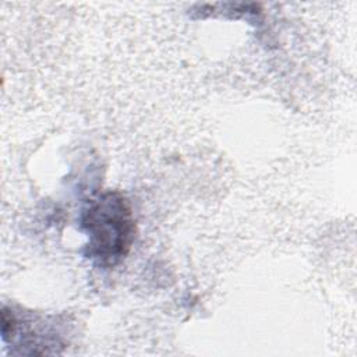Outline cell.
Returning <instances> with one entry per match:
<instances>
[{
  "mask_svg": "<svg viewBox=\"0 0 357 357\" xmlns=\"http://www.w3.org/2000/svg\"><path fill=\"white\" fill-rule=\"evenodd\" d=\"M81 229L88 237L85 255L102 268H113L131 250L135 237V220L128 199L119 191H105L81 211Z\"/></svg>",
  "mask_w": 357,
  "mask_h": 357,
  "instance_id": "6da1fadb",
  "label": "cell"
}]
</instances>
